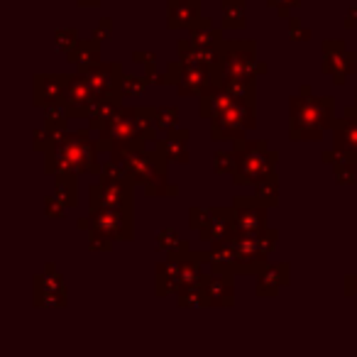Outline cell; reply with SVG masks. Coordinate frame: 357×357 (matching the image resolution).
Listing matches in <instances>:
<instances>
[{"label": "cell", "instance_id": "cell-1", "mask_svg": "<svg viewBox=\"0 0 357 357\" xmlns=\"http://www.w3.org/2000/svg\"><path fill=\"white\" fill-rule=\"evenodd\" d=\"M326 100H296L291 105V137H321V128L328 123Z\"/></svg>", "mask_w": 357, "mask_h": 357}, {"label": "cell", "instance_id": "cell-2", "mask_svg": "<svg viewBox=\"0 0 357 357\" xmlns=\"http://www.w3.org/2000/svg\"><path fill=\"white\" fill-rule=\"evenodd\" d=\"M59 154H61V169H84L86 162L91 159V149L84 139L81 142L79 139H66L59 147Z\"/></svg>", "mask_w": 357, "mask_h": 357}, {"label": "cell", "instance_id": "cell-3", "mask_svg": "<svg viewBox=\"0 0 357 357\" xmlns=\"http://www.w3.org/2000/svg\"><path fill=\"white\" fill-rule=\"evenodd\" d=\"M248 125H250V118L240 113V108L238 110L228 108V110H223L218 123L213 125V137H230V135H235V132L240 135L243 128H248Z\"/></svg>", "mask_w": 357, "mask_h": 357}, {"label": "cell", "instance_id": "cell-4", "mask_svg": "<svg viewBox=\"0 0 357 357\" xmlns=\"http://www.w3.org/2000/svg\"><path fill=\"white\" fill-rule=\"evenodd\" d=\"M262 147V144H257V147H250V152L243 154V162H240V174H248L245 176L243 184H248V181H255V174H264L269 167V157L267 152H257V149Z\"/></svg>", "mask_w": 357, "mask_h": 357}, {"label": "cell", "instance_id": "cell-5", "mask_svg": "<svg viewBox=\"0 0 357 357\" xmlns=\"http://www.w3.org/2000/svg\"><path fill=\"white\" fill-rule=\"evenodd\" d=\"M199 13V0H172L169 3V25H189Z\"/></svg>", "mask_w": 357, "mask_h": 357}, {"label": "cell", "instance_id": "cell-6", "mask_svg": "<svg viewBox=\"0 0 357 357\" xmlns=\"http://www.w3.org/2000/svg\"><path fill=\"white\" fill-rule=\"evenodd\" d=\"M262 220H264V213L259 208H245V211H238V215H235V228H238L240 233L250 235L262 225Z\"/></svg>", "mask_w": 357, "mask_h": 357}, {"label": "cell", "instance_id": "cell-7", "mask_svg": "<svg viewBox=\"0 0 357 357\" xmlns=\"http://www.w3.org/2000/svg\"><path fill=\"white\" fill-rule=\"evenodd\" d=\"M337 144L345 147L347 152H357V125H347V130H340L337 132Z\"/></svg>", "mask_w": 357, "mask_h": 357}, {"label": "cell", "instance_id": "cell-8", "mask_svg": "<svg viewBox=\"0 0 357 357\" xmlns=\"http://www.w3.org/2000/svg\"><path fill=\"white\" fill-rule=\"evenodd\" d=\"M269 3H272V6H284V3H287V6H294V3H298V0H269Z\"/></svg>", "mask_w": 357, "mask_h": 357}]
</instances>
